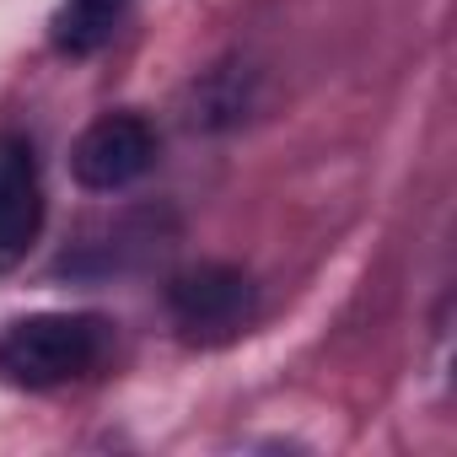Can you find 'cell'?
Masks as SVG:
<instances>
[{
    "instance_id": "6da1fadb",
    "label": "cell",
    "mask_w": 457,
    "mask_h": 457,
    "mask_svg": "<svg viewBox=\"0 0 457 457\" xmlns=\"http://www.w3.org/2000/svg\"><path fill=\"white\" fill-rule=\"evenodd\" d=\"M108 355V323L92 312H33L0 334V382L49 393L81 382Z\"/></svg>"
},
{
    "instance_id": "7a4b0ae2",
    "label": "cell",
    "mask_w": 457,
    "mask_h": 457,
    "mask_svg": "<svg viewBox=\"0 0 457 457\" xmlns=\"http://www.w3.org/2000/svg\"><path fill=\"white\" fill-rule=\"evenodd\" d=\"M253 280L232 264H194L183 275H172L167 286V312L188 339H232L253 323Z\"/></svg>"
},
{
    "instance_id": "3957f363",
    "label": "cell",
    "mask_w": 457,
    "mask_h": 457,
    "mask_svg": "<svg viewBox=\"0 0 457 457\" xmlns=\"http://www.w3.org/2000/svg\"><path fill=\"white\" fill-rule=\"evenodd\" d=\"M156 162V129L140 113H103L71 145V172L92 194H119Z\"/></svg>"
},
{
    "instance_id": "277c9868",
    "label": "cell",
    "mask_w": 457,
    "mask_h": 457,
    "mask_svg": "<svg viewBox=\"0 0 457 457\" xmlns=\"http://www.w3.org/2000/svg\"><path fill=\"white\" fill-rule=\"evenodd\" d=\"M44 232V178L22 135H0V275L28 264Z\"/></svg>"
},
{
    "instance_id": "5b68a950",
    "label": "cell",
    "mask_w": 457,
    "mask_h": 457,
    "mask_svg": "<svg viewBox=\"0 0 457 457\" xmlns=\"http://www.w3.org/2000/svg\"><path fill=\"white\" fill-rule=\"evenodd\" d=\"M129 6L135 0H60L49 17V44L65 60H87L119 38V28L129 22Z\"/></svg>"
}]
</instances>
